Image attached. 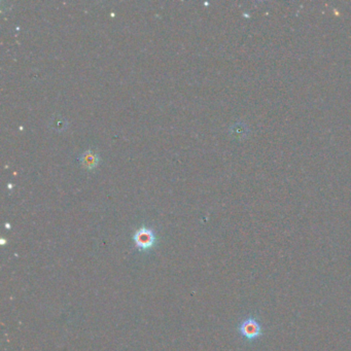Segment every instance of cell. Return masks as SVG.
Here are the masks:
<instances>
[{"mask_svg":"<svg viewBox=\"0 0 351 351\" xmlns=\"http://www.w3.org/2000/svg\"><path fill=\"white\" fill-rule=\"evenodd\" d=\"M239 333L246 340L254 341L263 335V327L260 321L255 317H247L239 324Z\"/></svg>","mask_w":351,"mask_h":351,"instance_id":"cell-1","label":"cell"},{"mask_svg":"<svg viewBox=\"0 0 351 351\" xmlns=\"http://www.w3.org/2000/svg\"><path fill=\"white\" fill-rule=\"evenodd\" d=\"M134 241L139 249L147 250L154 245L155 236L150 229L141 228L138 231H136L134 235Z\"/></svg>","mask_w":351,"mask_h":351,"instance_id":"cell-2","label":"cell"},{"mask_svg":"<svg viewBox=\"0 0 351 351\" xmlns=\"http://www.w3.org/2000/svg\"><path fill=\"white\" fill-rule=\"evenodd\" d=\"M82 164L85 168L87 169H94L97 167L98 163H99V157L98 154H96L94 151L92 150H87L83 153L82 158Z\"/></svg>","mask_w":351,"mask_h":351,"instance_id":"cell-3","label":"cell"}]
</instances>
